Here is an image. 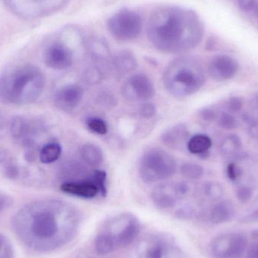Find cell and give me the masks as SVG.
<instances>
[{"mask_svg": "<svg viewBox=\"0 0 258 258\" xmlns=\"http://www.w3.org/2000/svg\"><path fill=\"white\" fill-rule=\"evenodd\" d=\"M80 212L60 200L34 202L23 207L13 220L19 239L29 248L48 252L64 246L80 228Z\"/></svg>", "mask_w": 258, "mask_h": 258, "instance_id": "obj_1", "label": "cell"}, {"mask_svg": "<svg viewBox=\"0 0 258 258\" xmlns=\"http://www.w3.org/2000/svg\"><path fill=\"white\" fill-rule=\"evenodd\" d=\"M45 77L37 67L21 65L0 77V101L12 105L30 104L40 98Z\"/></svg>", "mask_w": 258, "mask_h": 258, "instance_id": "obj_2", "label": "cell"}, {"mask_svg": "<svg viewBox=\"0 0 258 258\" xmlns=\"http://www.w3.org/2000/svg\"><path fill=\"white\" fill-rule=\"evenodd\" d=\"M163 85L175 98H185L198 92L206 82L201 67L194 60L181 58L173 61L165 71Z\"/></svg>", "mask_w": 258, "mask_h": 258, "instance_id": "obj_3", "label": "cell"}, {"mask_svg": "<svg viewBox=\"0 0 258 258\" xmlns=\"http://www.w3.org/2000/svg\"><path fill=\"white\" fill-rule=\"evenodd\" d=\"M181 15L179 11H168L153 20L150 37L158 49L171 53L189 49L183 39L185 30Z\"/></svg>", "mask_w": 258, "mask_h": 258, "instance_id": "obj_4", "label": "cell"}, {"mask_svg": "<svg viewBox=\"0 0 258 258\" xmlns=\"http://www.w3.org/2000/svg\"><path fill=\"white\" fill-rule=\"evenodd\" d=\"M177 171L175 158L163 149H150L141 157L140 177L145 183L162 181L172 177Z\"/></svg>", "mask_w": 258, "mask_h": 258, "instance_id": "obj_5", "label": "cell"}, {"mask_svg": "<svg viewBox=\"0 0 258 258\" xmlns=\"http://www.w3.org/2000/svg\"><path fill=\"white\" fill-rule=\"evenodd\" d=\"M140 230L139 220L133 214L125 212L107 220L99 233L104 235L116 250L131 245L136 239Z\"/></svg>", "mask_w": 258, "mask_h": 258, "instance_id": "obj_6", "label": "cell"}, {"mask_svg": "<svg viewBox=\"0 0 258 258\" xmlns=\"http://www.w3.org/2000/svg\"><path fill=\"white\" fill-rule=\"evenodd\" d=\"M135 258H189L174 239L165 233H151L137 244Z\"/></svg>", "mask_w": 258, "mask_h": 258, "instance_id": "obj_7", "label": "cell"}, {"mask_svg": "<svg viewBox=\"0 0 258 258\" xmlns=\"http://www.w3.org/2000/svg\"><path fill=\"white\" fill-rule=\"evenodd\" d=\"M108 30L118 40L136 39L142 30V19L139 14L129 9H122L109 20Z\"/></svg>", "mask_w": 258, "mask_h": 258, "instance_id": "obj_8", "label": "cell"}, {"mask_svg": "<svg viewBox=\"0 0 258 258\" xmlns=\"http://www.w3.org/2000/svg\"><path fill=\"white\" fill-rule=\"evenodd\" d=\"M9 130L15 141L26 149V152H34L36 141L43 132V124L34 119L16 116L11 120Z\"/></svg>", "mask_w": 258, "mask_h": 258, "instance_id": "obj_9", "label": "cell"}, {"mask_svg": "<svg viewBox=\"0 0 258 258\" xmlns=\"http://www.w3.org/2000/svg\"><path fill=\"white\" fill-rule=\"evenodd\" d=\"M247 239L237 233H224L216 236L210 244L214 258H241L246 250Z\"/></svg>", "mask_w": 258, "mask_h": 258, "instance_id": "obj_10", "label": "cell"}, {"mask_svg": "<svg viewBox=\"0 0 258 258\" xmlns=\"http://www.w3.org/2000/svg\"><path fill=\"white\" fill-rule=\"evenodd\" d=\"M123 95L130 101H147L155 95L154 85L145 74L132 76L124 84Z\"/></svg>", "mask_w": 258, "mask_h": 258, "instance_id": "obj_11", "label": "cell"}, {"mask_svg": "<svg viewBox=\"0 0 258 258\" xmlns=\"http://www.w3.org/2000/svg\"><path fill=\"white\" fill-rule=\"evenodd\" d=\"M152 200L156 207L162 210H170L176 207L183 199L178 182L164 183L155 187L151 194Z\"/></svg>", "mask_w": 258, "mask_h": 258, "instance_id": "obj_12", "label": "cell"}, {"mask_svg": "<svg viewBox=\"0 0 258 258\" xmlns=\"http://www.w3.org/2000/svg\"><path fill=\"white\" fill-rule=\"evenodd\" d=\"M239 71V63L230 56L221 54L215 56L209 66V75L218 82L226 81L235 77Z\"/></svg>", "mask_w": 258, "mask_h": 258, "instance_id": "obj_13", "label": "cell"}, {"mask_svg": "<svg viewBox=\"0 0 258 258\" xmlns=\"http://www.w3.org/2000/svg\"><path fill=\"white\" fill-rule=\"evenodd\" d=\"M44 61L48 68L62 71L73 64L74 55L71 49L63 44H53L45 51Z\"/></svg>", "mask_w": 258, "mask_h": 258, "instance_id": "obj_14", "label": "cell"}, {"mask_svg": "<svg viewBox=\"0 0 258 258\" xmlns=\"http://www.w3.org/2000/svg\"><path fill=\"white\" fill-rule=\"evenodd\" d=\"M84 91L80 85L68 84L62 86L56 92L54 101L61 110H72L81 103Z\"/></svg>", "mask_w": 258, "mask_h": 258, "instance_id": "obj_15", "label": "cell"}, {"mask_svg": "<svg viewBox=\"0 0 258 258\" xmlns=\"http://www.w3.org/2000/svg\"><path fill=\"white\" fill-rule=\"evenodd\" d=\"M60 189L65 194L83 199H93L100 194L99 189L92 180L66 181L62 183Z\"/></svg>", "mask_w": 258, "mask_h": 258, "instance_id": "obj_16", "label": "cell"}, {"mask_svg": "<svg viewBox=\"0 0 258 258\" xmlns=\"http://www.w3.org/2000/svg\"><path fill=\"white\" fill-rule=\"evenodd\" d=\"M235 211L234 206L230 202H218L209 209L206 220L212 224L227 222L235 216Z\"/></svg>", "mask_w": 258, "mask_h": 258, "instance_id": "obj_17", "label": "cell"}, {"mask_svg": "<svg viewBox=\"0 0 258 258\" xmlns=\"http://www.w3.org/2000/svg\"><path fill=\"white\" fill-rule=\"evenodd\" d=\"M189 132L184 124L179 123L166 129L161 135L162 143L167 147L178 149L187 139Z\"/></svg>", "mask_w": 258, "mask_h": 258, "instance_id": "obj_18", "label": "cell"}, {"mask_svg": "<svg viewBox=\"0 0 258 258\" xmlns=\"http://www.w3.org/2000/svg\"><path fill=\"white\" fill-rule=\"evenodd\" d=\"M212 141L209 136L203 134H198L192 136L187 142V149L192 154H206L212 147Z\"/></svg>", "mask_w": 258, "mask_h": 258, "instance_id": "obj_19", "label": "cell"}, {"mask_svg": "<svg viewBox=\"0 0 258 258\" xmlns=\"http://www.w3.org/2000/svg\"><path fill=\"white\" fill-rule=\"evenodd\" d=\"M115 68L121 74H128L137 68V60L134 54L128 51H119L113 59Z\"/></svg>", "mask_w": 258, "mask_h": 258, "instance_id": "obj_20", "label": "cell"}, {"mask_svg": "<svg viewBox=\"0 0 258 258\" xmlns=\"http://www.w3.org/2000/svg\"><path fill=\"white\" fill-rule=\"evenodd\" d=\"M82 158L91 166H98L104 161V154L98 146L93 144H86L82 147Z\"/></svg>", "mask_w": 258, "mask_h": 258, "instance_id": "obj_21", "label": "cell"}, {"mask_svg": "<svg viewBox=\"0 0 258 258\" xmlns=\"http://www.w3.org/2000/svg\"><path fill=\"white\" fill-rule=\"evenodd\" d=\"M62 153V148L57 142H50L41 147L39 152V159L43 164H51L56 162Z\"/></svg>", "mask_w": 258, "mask_h": 258, "instance_id": "obj_22", "label": "cell"}, {"mask_svg": "<svg viewBox=\"0 0 258 258\" xmlns=\"http://www.w3.org/2000/svg\"><path fill=\"white\" fill-rule=\"evenodd\" d=\"M242 148V141L236 135H228L221 143V153L227 156H232L239 153Z\"/></svg>", "mask_w": 258, "mask_h": 258, "instance_id": "obj_23", "label": "cell"}, {"mask_svg": "<svg viewBox=\"0 0 258 258\" xmlns=\"http://www.w3.org/2000/svg\"><path fill=\"white\" fill-rule=\"evenodd\" d=\"M180 171L183 177L191 180H198L204 174L203 167L196 162H188L182 164Z\"/></svg>", "mask_w": 258, "mask_h": 258, "instance_id": "obj_24", "label": "cell"}, {"mask_svg": "<svg viewBox=\"0 0 258 258\" xmlns=\"http://www.w3.org/2000/svg\"><path fill=\"white\" fill-rule=\"evenodd\" d=\"M205 196L212 201H218L222 198L224 188L218 182H209L204 186Z\"/></svg>", "mask_w": 258, "mask_h": 258, "instance_id": "obj_25", "label": "cell"}, {"mask_svg": "<svg viewBox=\"0 0 258 258\" xmlns=\"http://www.w3.org/2000/svg\"><path fill=\"white\" fill-rule=\"evenodd\" d=\"M92 180L99 189L100 194L102 197H106L107 192L106 171L103 170H95L92 174Z\"/></svg>", "mask_w": 258, "mask_h": 258, "instance_id": "obj_26", "label": "cell"}, {"mask_svg": "<svg viewBox=\"0 0 258 258\" xmlns=\"http://www.w3.org/2000/svg\"><path fill=\"white\" fill-rule=\"evenodd\" d=\"M83 77L86 84L95 86L99 84L102 81L103 74L98 68H90L86 70Z\"/></svg>", "mask_w": 258, "mask_h": 258, "instance_id": "obj_27", "label": "cell"}, {"mask_svg": "<svg viewBox=\"0 0 258 258\" xmlns=\"http://www.w3.org/2000/svg\"><path fill=\"white\" fill-rule=\"evenodd\" d=\"M86 124H87L88 128L98 135H106L108 131L107 123L100 118H89L87 119Z\"/></svg>", "mask_w": 258, "mask_h": 258, "instance_id": "obj_28", "label": "cell"}, {"mask_svg": "<svg viewBox=\"0 0 258 258\" xmlns=\"http://www.w3.org/2000/svg\"><path fill=\"white\" fill-rule=\"evenodd\" d=\"M218 125L226 130H231V129H234L237 127L238 123L236 118L232 115V113H228V112L221 113L218 116Z\"/></svg>", "mask_w": 258, "mask_h": 258, "instance_id": "obj_29", "label": "cell"}, {"mask_svg": "<svg viewBox=\"0 0 258 258\" xmlns=\"http://www.w3.org/2000/svg\"><path fill=\"white\" fill-rule=\"evenodd\" d=\"M14 250L10 241L0 234V258H13Z\"/></svg>", "mask_w": 258, "mask_h": 258, "instance_id": "obj_30", "label": "cell"}, {"mask_svg": "<svg viewBox=\"0 0 258 258\" xmlns=\"http://www.w3.org/2000/svg\"><path fill=\"white\" fill-rule=\"evenodd\" d=\"M242 101L237 97L229 98L225 104V108L230 113H238L242 108Z\"/></svg>", "mask_w": 258, "mask_h": 258, "instance_id": "obj_31", "label": "cell"}, {"mask_svg": "<svg viewBox=\"0 0 258 258\" xmlns=\"http://www.w3.org/2000/svg\"><path fill=\"white\" fill-rule=\"evenodd\" d=\"M139 113L143 118L151 119L156 115V107L151 103H144L140 107Z\"/></svg>", "mask_w": 258, "mask_h": 258, "instance_id": "obj_32", "label": "cell"}, {"mask_svg": "<svg viewBox=\"0 0 258 258\" xmlns=\"http://www.w3.org/2000/svg\"><path fill=\"white\" fill-rule=\"evenodd\" d=\"M227 176L232 181H236L242 176V170L236 164L230 163L227 168Z\"/></svg>", "mask_w": 258, "mask_h": 258, "instance_id": "obj_33", "label": "cell"}, {"mask_svg": "<svg viewBox=\"0 0 258 258\" xmlns=\"http://www.w3.org/2000/svg\"><path fill=\"white\" fill-rule=\"evenodd\" d=\"M252 190L251 188L246 186H242L237 189L236 197L238 200L242 203H246L252 197Z\"/></svg>", "mask_w": 258, "mask_h": 258, "instance_id": "obj_34", "label": "cell"}, {"mask_svg": "<svg viewBox=\"0 0 258 258\" xmlns=\"http://www.w3.org/2000/svg\"><path fill=\"white\" fill-rule=\"evenodd\" d=\"M200 116L206 122H213L218 119V113L212 107H206L200 111Z\"/></svg>", "mask_w": 258, "mask_h": 258, "instance_id": "obj_35", "label": "cell"}, {"mask_svg": "<svg viewBox=\"0 0 258 258\" xmlns=\"http://www.w3.org/2000/svg\"><path fill=\"white\" fill-rule=\"evenodd\" d=\"M239 8L244 12H250L255 9L257 0H238Z\"/></svg>", "mask_w": 258, "mask_h": 258, "instance_id": "obj_36", "label": "cell"}, {"mask_svg": "<svg viewBox=\"0 0 258 258\" xmlns=\"http://www.w3.org/2000/svg\"><path fill=\"white\" fill-rule=\"evenodd\" d=\"M246 258H258V242L254 244L247 252Z\"/></svg>", "mask_w": 258, "mask_h": 258, "instance_id": "obj_37", "label": "cell"}, {"mask_svg": "<svg viewBox=\"0 0 258 258\" xmlns=\"http://www.w3.org/2000/svg\"><path fill=\"white\" fill-rule=\"evenodd\" d=\"M249 133L252 138L258 139V122L252 123L249 128Z\"/></svg>", "mask_w": 258, "mask_h": 258, "instance_id": "obj_38", "label": "cell"}, {"mask_svg": "<svg viewBox=\"0 0 258 258\" xmlns=\"http://www.w3.org/2000/svg\"><path fill=\"white\" fill-rule=\"evenodd\" d=\"M8 200L4 194L0 192V212L7 206Z\"/></svg>", "mask_w": 258, "mask_h": 258, "instance_id": "obj_39", "label": "cell"}, {"mask_svg": "<svg viewBox=\"0 0 258 258\" xmlns=\"http://www.w3.org/2000/svg\"><path fill=\"white\" fill-rule=\"evenodd\" d=\"M255 13H256V15H257V17L258 18V3L257 4V6H256V7H255Z\"/></svg>", "mask_w": 258, "mask_h": 258, "instance_id": "obj_40", "label": "cell"}, {"mask_svg": "<svg viewBox=\"0 0 258 258\" xmlns=\"http://www.w3.org/2000/svg\"><path fill=\"white\" fill-rule=\"evenodd\" d=\"M256 106H257L258 109V98H257V101H256Z\"/></svg>", "mask_w": 258, "mask_h": 258, "instance_id": "obj_41", "label": "cell"}]
</instances>
